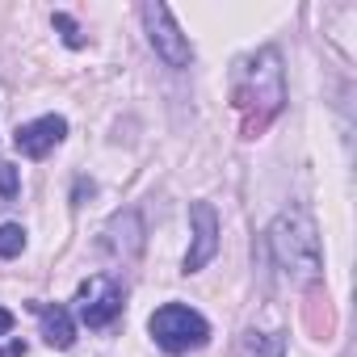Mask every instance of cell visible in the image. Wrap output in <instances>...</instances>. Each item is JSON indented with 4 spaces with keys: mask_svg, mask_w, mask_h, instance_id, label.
Here are the masks:
<instances>
[{
    "mask_svg": "<svg viewBox=\"0 0 357 357\" xmlns=\"http://www.w3.org/2000/svg\"><path fill=\"white\" fill-rule=\"evenodd\" d=\"M265 244H269L273 265H278L290 282L307 286V282H315V278H319V269H324L319 236H315V223H311L303 211H282V215L269 223Z\"/></svg>",
    "mask_w": 357,
    "mask_h": 357,
    "instance_id": "6da1fadb",
    "label": "cell"
},
{
    "mask_svg": "<svg viewBox=\"0 0 357 357\" xmlns=\"http://www.w3.org/2000/svg\"><path fill=\"white\" fill-rule=\"evenodd\" d=\"M286 101V76H282V55L278 47H261L257 55H248L236 72V105L257 114L252 130L265 126Z\"/></svg>",
    "mask_w": 357,
    "mask_h": 357,
    "instance_id": "7a4b0ae2",
    "label": "cell"
},
{
    "mask_svg": "<svg viewBox=\"0 0 357 357\" xmlns=\"http://www.w3.org/2000/svg\"><path fill=\"white\" fill-rule=\"evenodd\" d=\"M147 332H151V340L164 349V353H194V349H202L206 340H211V324H206V315H198L194 307H185V303H164V307H155L151 311V319H147Z\"/></svg>",
    "mask_w": 357,
    "mask_h": 357,
    "instance_id": "3957f363",
    "label": "cell"
},
{
    "mask_svg": "<svg viewBox=\"0 0 357 357\" xmlns=\"http://www.w3.org/2000/svg\"><path fill=\"white\" fill-rule=\"evenodd\" d=\"M139 17H143V30H147L151 51H155L168 68H190V63H194V47H190V38L181 34V26H176V17H172L168 5L147 0V5L139 9Z\"/></svg>",
    "mask_w": 357,
    "mask_h": 357,
    "instance_id": "277c9868",
    "label": "cell"
},
{
    "mask_svg": "<svg viewBox=\"0 0 357 357\" xmlns=\"http://www.w3.org/2000/svg\"><path fill=\"white\" fill-rule=\"evenodd\" d=\"M76 315L84 328H109L122 315V286L109 273H93L76 290Z\"/></svg>",
    "mask_w": 357,
    "mask_h": 357,
    "instance_id": "5b68a950",
    "label": "cell"
},
{
    "mask_svg": "<svg viewBox=\"0 0 357 357\" xmlns=\"http://www.w3.org/2000/svg\"><path fill=\"white\" fill-rule=\"evenodd\" d=\"M143 215L139 211H118L109 215V223L101 227V252L114 261V265H135L139 252H143Z\"/></svg>",
    "mask_w": 357,
    "mask_h": 357,
    "instance_id": "8992f818",
    "label": "cell"
},
{
    "mask_svg": "<svg viewBox=\"0 0 357 357\" xmlns=\"http://www.w3.org/2000/svg\"><path fill=\"white\" fill-rule=\"evenodd\" d=\"M190 227H194V240H190V252L181 261V273L206 269L219 252V215L211 202H190Z\"/></svg>",
    "mask_w": 357,
    "mask_h": 357,
    "instance_id": "52a82bcc",
    "label": "cell"
},
{
    "mask_svg": "<svg viewBox=\"0 0 357 357\" xmlns=\"http://www.w3.org/2000/svg\"><path fill=\"white\" fill-rule=\"evenodd\" d=\"M63 139H68V118H59V114H43V118H34V122L17 126V135H13L17 151H22V155H30V160L51 155Z\"/></svg>",
    "mask_w": 357,
    "mask_h": 357,
    "instance_id": "ba28073f",
    "label": "cell"
},
{
    "mask_svg": "<svg viewBox=\"0 0 357 357\" xmlns=\"http://www.w3.org/2000/svg\"><path fill=\"white\" fill-rule=\"evenodd\" d=\"M38 324H43V340L51 349H72L76 344V324L68 315V307H51V303H34Z\"/></svg>",
    "mask_w": 357,
    "mask_h": 357,
    "instance_id": "9c48e42d",
    "label": "cell"
},
{
    "mask_svg": "<svg viewBox=\"0 0 357 357\" xmlns=\"http://www.w3.org/2000/svg\"><path fill=\"white\" fill-rule=\"evenodd\" d=\"M240 353L244 357H282L286 353V340L278 336V332H244V340H240Z\"/></svg>",
    "mask_w": 357,
    "mask_h": 357,
    "instance_id": "30bf717a",
    "label": "cell"
},
{
    "mask_svg": "<svg viewBox=\"0 0 357 357\" xmlns=\"http://www.w3.org/2000/svg\"><path fill=\"white\" fill-rule=\"evenodd\" d=\"M26 252V227L22 223H0V261Z\"/></svg>",
    "mask_w": 357,
    "mask_h": 357,
    "instance_id": "8fae6325",
    "label": "cell"
},
{
    "mask_svg": "<svg viewBox=\"0 0 357 357\" xmlns=\"http://www.w3.org/2000/svg\"><path fill=\"white\" fill-rule=\"evenodd\" d=\"M51 22H55V30L63 34V43H68L72 51H80V47H84V34H80V26H76V22H72L68 13H55Z\"/></svg>",
    "mask_w": 357,
    "mask_h": 357,
    "instance_id": "7c38bea8",
    "label": "cell"
},
{
    "mask_svg": "<svg viewBox=\"0 0 357 357\" xmlns=\"http://www.w3.org/2000/svg\"><path fill=\"white\" fill-rule=\"evenodd\" d=\"M17 164H0V198H17Z\"/></svg>",
    "mask_w": 357,
    "mask_h": 357,
    "instance_id": "4fadbf2b",
    "label": "cell"
},
{
    "mask_svg": "<svg viewBox=\"0 0 357 357\" xmlns=\"http://www.w3.org/2000/svg\"><path fill=\"white\" fill-rule=\"evenodd\" d=\"M0 357H26V340H13L9 349H0Z\"/></svg>",
    "mask_w": 357,
    "mask_h": 357,
    "instance_id": "5bb4252c",
    "label": "cell"
},
{
    "mask_svg": "<svg viewBox=\"0 0 357 357\" xmlns=\"http://www.w3.org/2000/svg\"><path fill=\"white\" fill-rule=\"evenodd\" d=\"M9 332H13V311L0 307V336H9Z\"/></svg>",
    "mask_w": 357,
    "mask_h": 357,
    "instance_id": "9a60e30c",
    "label": "cell"
}]
</instances>
